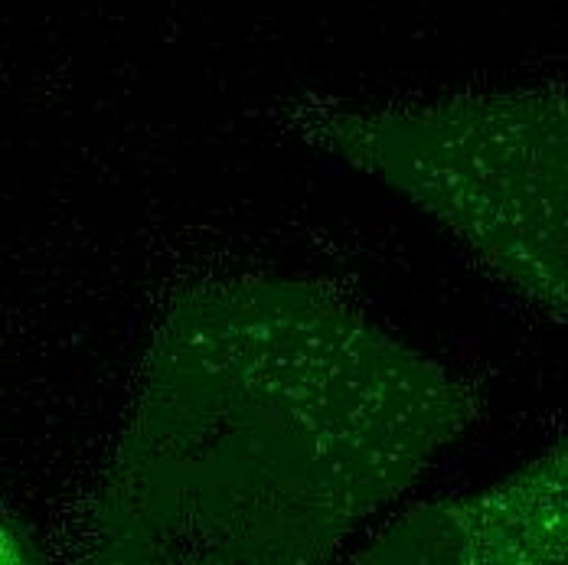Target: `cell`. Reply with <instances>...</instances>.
Returning <instances> with one entry per match:
<instances>
[{
	"mask_svg": "<svg viewBox=\"0 0 568 565\" xmlns=\"http://www.w3.org/2000/svg\"><path fill=\"white\" fill-rule=\"evenodd\" d=\"M13 559H20V543L7 526H0V563H13Z\"/></svg>",
	"mask_w": 568,
	"mask_h": 565,
	"instance_id": "obj_1",
	"label": "cell"
}]
</instances>
